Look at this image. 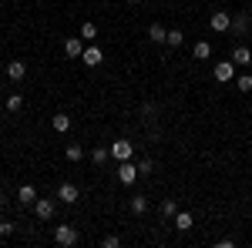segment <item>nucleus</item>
Instances as JSON below:
<instances>
[{"label": "nucleus", "mask_w": 252, "mask_h": 248, "mask_svg": "<svg viewBox=\"0 0 252 248\" xmlns=\"http://www.w3.org/2000/svg\"><path fill=\"white\" fill-rule=\"evenodd\" d=\"M54 242H58L61 248H74L81 242V231L74 228V225H58V228H54Z\"/></svg>", "instance_id": "nucleus-1"}, {"label": "nucleus", "mask_w": 252, "mask_h": 248, "mask_svg": "<svg viewBox=\"0 0 252 248\" xmlns=\"http://www.w3.org/2000/svg\"><path fill=\"white\" fill-rule=\"evenodd\" d=\"M131 154H135V144L128 138H118L115 144H111V158L115 161H131Z\"/></svg>", "instance_id": "nucleus-2"}, {"label": "nucleus", "mask_w": 252, "mask_h": 248, "mask_svg": "<svg viewBox=\"0 0 252 248\" xmlns=\"http://www.w3.org/2000/svg\"><path fill=\"white\" fill-rule=\"evenodd\" d=\"M54 211H58V201H54V198H37V201H34V215H37L40 221H51Z\"/></svg>", "instance_id": "nucleus-3"}, {"label": "nucleus", "mask_w": 252, "mask_h": 248, "mask_svg": "<svg viewBox=\"0 0 252 248\" xmlns=\"http://www.w3.org/2000/svg\"><path fill=\"white\" fill-rule=\"evenodd\" d=\"M209 27H212L215 34H225V30L232 27V14H229V10H215L212 17H209Z\"/></svg>", "instance_id": "nucleus-4"}, {"label": "nucleus", "mask_w": 252, "mask_h": 248, "mask_svg": "<svg viewBox=\"0 0 252 248\" xmlns=\"http://www.w3.org/2000/svg\"><path fill=\"white\" fill-rule=\"evenodd\" d=\"M212 77L219 81V84H229L235 77V60H222V64H215L212 67Z\"/></svg>", "instance_id": "nucleus-5"}, {"label": "nucleus", "mask_w": 252, "mask_h": 248, "mask_svg": "<svg viewBox=\"0 0 252 248\" xmlns=\"http://www.w3.org/2000/svg\"><path fill=\"white\" fill-rule=\"evenodd\" d=\"M118 181H121V185H135L138 181V165H131V161H118Z\"/></svg>", "instance_id": "nucleus-6"}, {"label": "nucleus", "mask_w": 252, "mask_h": 248, "mask_svg": "<svg viewBox=\"0 0 252 248\" xmlns=\"http://www.w3.org/2000/svg\"><path fill=\"white\" fill-rule=\"evenodd\" d=\"M78 198H81V188L74 185V181H64V185L58 188V201H64V205H74Z\"/></svg>", "instance_id": "nucleus-7"}, {"label": "nucleus", "mask_w": 252, "mask_h": 248, "mask_svg": "<svg viewBox=\"0 0 252 248\" xmlns=\"http://www.w3.org/2000/svg\"><path fill=\"white\" fill-rule=\"evenodd\" d=\"M64 54L71 60H81V54H84V37H67L64 40Z\"/></svg>", "instance_id": "nucleus-8"}, {"label": "nucleus", "mask_w": 252, "mask_h": 248, "mask_svg": "<svg viewBox=\"0 0 252 248\" xmlns=\"http://www.w3.org/2000/svg\"><path fill=\"white\" fill-rule=\"evenodd\" d=\"M229 30H232L235 37H249V14H246V10H242V14H235Z\"/></svg>", "instance_id": "nucleus-9"}, {"label": "nucleus", "mask_w": 252, "mask_h": 248, "mask_svg": "<svg viewBox=\"0 0 252 248\" xmlns=\"http://www.w3.org/2000/svg\"><path fill=\"white\" fill-rule=\"evenodd\" d=\"M81 60H84L88 67H97V64L104 60V51H101V47H94V44H88V47H84V54H81Z\"/></svg>", "instance_id": "nucleus-10"}, {"label": "nucleus", "mask_w": 252, "mask_h": 248, "mask_svg": "<svg viewBox=\"0 0 252 248\" xmlns=\"http://www.w3.org/2000/svg\"><path fill=\"white\" fill-rule=\"evenodd\" d=\"M192 57L195 60H209L212 57V44H209V40H195L192 44Z\"/></svg>", "instance_id": "nucleus-11"}, {"label": "nucleus", "mask_w": 252, "mask_h": 248, "mask_svg": "<svg viewBox=\"0 0 252 248\" xmlns=\"http://www.w3.org/2000/svg\"><path fill=\"white\" fill-rule=\"evenodd\" d=\"M17 201L20 205H34V201H37V188H34V185H20L17 188Z\"/></svg>", "instance_id": "nucleus-12"}, {"label": "nucleus", "mask_w": 252, "mask_h": 248, "mask_svg": "<svg viewBox=\"0 0 252 248\" xmlns=\"http://www.w3.org/2000/svg\"><path fill=\"white\" fill-rule=\"evenodd\" d=\"M7 77H10V81H24V77H27V64H24V60H10V64H7Z\"/></svg>", "instance_id": "nucleus-13"}, {"label": "nucleus", "mask_w": 252, "mask_h": 248, "mask_svg": "<svg viewBox=\"0 0 252 248\" xmlns=\"http://www.w3.org/2000/svg\"><path fill=\"white\" fill-rule=\"evenodd\" d=\"M172 221H175V228H178V231H189V228L195 225L192 211H175V218H172Z\"/></svg>", "instance_id": "nucleus-14"}, {"label": "nucleus", "mask_w": 252, "mask_h": 248, "mask_svg": "<svg viewBox=\"0 0 252 248\" xmlns=\"http://www.w3.org/2000/svg\"><path fill=\"white\" fill-rule=\"evenodd\" d=\"M232 60L246 67V64H252V51L246 47V44H235V47H232Z\"/></svg>", "instance_id": "nucleus-15"}, {"label": "nucleus", "mask_w": 252, "mask_h": 248, "mask_svg": "<svg viewBox=\"0 0 252 248\" xmlns=\"http://www.w3.org/2000/svg\"><path fill=\"white\" fill-rule=\"evenodd\" d=\"M168 37V27H161V24H148V40L152 44H165Z\"/></svg>", "instance_id": "nucleus-16"}, {"label": "nucleus", "mask_w": 252, "mask_h": 248, "mask_svg": "<svg viewBox=\"0 0 252 248\" xmlns=\"http://www.w3.org/2000/svg\"><path fill=\"white\" fill-rule=\"evenodd\" d=\"M51 128H54V131H58V134L71 131V117H67V114H64V111H61V114H54V117H51Z\"/></svg>", "instance_id": "nucleus-17"}, {"label": "nucleus", "mask_w": 252, "mask_h": 248, "mask_svg": "<svg viewBox=\"0 0 252 248\" xmlns=\"http://www.w3.org/2000/svg\"><path fill=\"white\" fill-rule=\"evenodd\" d=\"M158 211H161V218H175V211H178V201H175V198H161Z\"/></svg>", "instance_id": "nucleus-18"}, {"label": "nucleus", "mask_w": 252, "mask_h": 248, "mask_svg": "<svg viewBox=\"0 0 252 248\" xmlns=\"http://www.w3.org/2000/svg\"><path fill=\"white\" fill-rule=\"evenodd\" d=\"M128 205H131L135 215H145V211H148V198H145V194H131V201H128Z\"/></svg>", "instance_id": "nucleus-19"}, {"label": "nucleus", "mask_w": 252, "mask_h": 248, "mask_svg": "<svg viewBox=\"0 0 252 248\" xmlns=\"http://www.w3.org/2000/svg\"><path fill=\"white\" fill-rule=\"evenodd\" d=\"M165 44H168V47H182V44H185V34H182L178 27H172L168 37H165Z\"/></svg>", "instance_id": "nucleus-20"}, {"label": "nucleus", "mask_w": 252, "mask_h": 248, "mask_svg": "<svg viewBox=\"0 0 252 248\" xmlns=\"http://www.w3.org/2000/svg\"><path fill=\"white\" fill-rule=\"evenodd\" d=\"M7 111H10V114L24 111V94H10V97H7Z\"/></svg>", "instance_id": "nucleus-21"}, {"label": "nucleus", "mask_w": 252, "mask_h": 248, "mask_svg": "<svg viewBox=\"0 0 252 248\" xmlns=\"http://www.w3.org/2000/svg\"><path fill=\"white\" fill-rule=\"evenodd\" d=\"M64 158H67V161H81V158H84V148H81V144H67V148H64Z\"/></svg>", "instance_id": "nucleus-22"}, {"label": "nucleus", "mask_w": 252, "mask_h": 248, "mask_svg": "<svg viewBox=\"0 0 252 248\" xmlns=\"http://www.w3.org/2000/svg\"><path fill=\"white\" fill-rule=\"evenodd\" d=\"M108 158H111V148H91V161L94 165H104Z\"/></svg>", "instance_id": "nucleus-23"}, {"label": "nucleus", "mask_w": 252, "mask_h": 248, "mask_svg": "<svg viewBox=\"0 0 252 248\" xmlns=\"http://www.w3.org/2000/svg\"><path fill=\"white\" fill-rule=\"evenodd\" d=\"M81 37L88 40V44H91V40L97 37V27H94V24H91V20H84V24H81Z\"/></svg>", "instance_id": "nucleus-24"}, {"label": "nucleus", "mask_w": 252, "mask_h": 248, "mask_svg": "<svg viewBox=\"0 0 252 248\" xmlns=\"http://www.w3.org/2000/svg\"><path fill=\"white\" fill-rule=\"evenodd\" d=\"M152 171H155V161H152V158H141V161H138V174H145V178H148Z\"/></svg>", "instance_id": "nucleus-25"}, {"label": "nucleus", "mask_w": 252, "mask_h": 248, "mask_svg": "<svg viewBox=\"0 0 252 248\" xmlns=\"http://www.w3.org/2000/svg\"><path fill=\"white\" fill-rule=\"evenodd\" d=\"M235 84H239V91H252V74H239Z\"/></svg>", "instance_id": "nucleus-26"}, {"label": "nucleus", "mask_w": 252, "mask_h": 248, "mask_svg": "<svg viewBox=\"0 0 252 248\" xmlns=\"http://www.w3.org/2000/svg\"><path fill=\"white\" fill-rule=\"evenodd\" d=\"M155 114H158V108H155V104H141V117H145V121H152Z\"/></svg>", "instance_id": "nucleus-27"}, {"label": "nucleus", "mask_w": 252, "mask_h": 248, "mask_svg": "<svg viewBox=\"0 0 252 248\" xmlns=\"http://www.w3.org/2000/svg\"><path fill=\"white\" fill-rule=\"evenodd\" d=\"M101 245H104V248H118V245H121V238H118V235H104Z\"/></svg>", "instance_id": "nucleus-28"}, {"label": "nucleus", "mask_w": 252, "mask_h": 248, "mask_svg": "<svg viewBox=\"0 0 252 248\" xmlns=\"http://www.w3.org/2000/svg\"><path fill=\"white\" fill-rule=\"evenodd\" d=\"M128 3H131V7H135V3H141V0H128Z\"/></svg>", "instance_id": "nucleus-29"}, {"label": "nucleus", "mask_w": 252, "mask_h": 248, "mask_svg": "<svg viewBox=\"0 0 252 248\" xmlns=\"http://www.w3.org/2000/svg\"><path fill=\"white\" fill-rule=\"evenodd\" d=\"M0 225H3V218H0Z\"/></svg>", "instance_id": "nucleus-30"}]
</instances>
